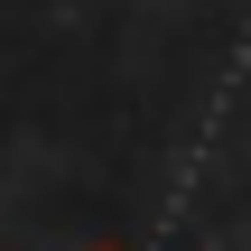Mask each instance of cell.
I'll return each instance as SVG.
<instances>
[{"mask_svg": "<svg viewBox=\"0 0 251 251\" xmlns=\"http://www.w3.org/2000/svg\"><path fill=\"white\" fill-rule=\"evenodd\" d=\"M93 251H130V242H93Z\"/></svg>", "mask_w": 251, "mask_h": 251, "instance_id": "6da1fadb", "label": "cell"}]
</instances>
